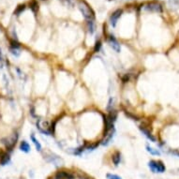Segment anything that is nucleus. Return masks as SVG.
I'll use <instances>...</instances> for the list:
<instances>
[{"label": "nucleus", "instance_id": "1", "mask_svg": "<svg viewBox=\"0 0 179 179\" xmlns=\"http://www.w3.org/2000/svg\"><path fill=\"white\" fill-rule=\"evenodd\" d=\"M79 9L81 11L83 16L88 21H92L95 18V14H94V11L91 9V8H89V6L84 2V1H81L79 3Z\"/></svg>", "mask_w": 179, "mask_h": 179}, {"label": "nucleus", "instance_id": "2", "mask_svg": "<svg viewBox=\"0 0 179 179\" xmlns=\"http://www.w3.org/2000/svg\"><path fill=\"white\" fill-rule=\"evenodd\" d=\"M148 167L150 168V170H151L153 173L162 174L166 170L164 164L161 161H150L148 162Z\"/></svg>", "mask_w": 179, "mask_h": 179}, {"label": "nucleus", "instance_id": "3", "mask_svg": "<svg viewBox=\"0 0 179 179\" xmlns=\"http://www.w3.org/2000/svg\"><path fill=\"white\" fill-rule=\"evenodd\" d=\"M17 139H18V134L14 133L11 137H8V138H4L2 140V143L6 145V147L9 150H12V148L14 147V145H16L17 142Z\"/></svg>", "mask_w": 179, "mask_h": 179}, {"label": "nucleus", "instance_id": "4", "mask_svg": "<svg viewBox=\"0 0 179 179\" xmlns=\"http://www.w3.org/2000/svg\"><path fill=\"white\" fill-rule=\"evenodd\" d=\"M37 128L39 129V130L41 133H43L45 135H51L50 126L48 124V122H44L42 120H39L37 122Z\"/></svg>", "mask_w": 179, "mask_h": 179}, {"label": "nucleus", "instance_id": "5", "mask_svg": "<svg viewBox=\"0 0 179 179\" xmlns=\"http://www.w3.org/2000/svg\"><path fill=\"white\" fill-rule=\"evenodd\" d=\"M145 9L147 11H152V12H161L162 6L157 2H151L145 6Z\"/></svg>", "mask_w": 179, "mask_h": 179}, {"label": "nucleus", "instance_id": "6", "mask_svg": "<svg viewBox=\"0 0 179 179\" xmlns=\"http://www.w3.org/2000/svg\"><path fill=\"white\" fill-rule=\"evenodd\" d=\"M107 41L109 42L110 46L112 47V49H114L116 53H120L121 51V47H120V44L118 43V41H116V39L112 35H109L107 37Z\"/></svg>", "mask_w": 179, "mask_h": 179}, {"label": "nucleus", "instance_id": "7", "mask_svg": "<svg viewBox=\"0 0 179 179\" xmlns=\"http://www.w3.org/2000/svg\"><path fill=\"white\" fill-rule=\"evenodd\" d=\"M139 129H140L141 131H142V133H143L148 140H150L151 142H156V138L153 136V134H152V132H151V130H150L147 127H145V125H142V126L139 127Z\"/></svg>", "mask_w": 179, "mask_h": 179}, {"label": "nucleus", "instance_id": "8", "mask_svg": "<svg viewBox=\"0 0 179 179\" xmlns=\"http://www.w3.org/2000/svg\"><path fill=\"white\" fill-rule=\"evenodd\" d=\"M122 13H123V9H116V11L111 15L110 22H111V24L112 26H116V22H117L118 19L121 17Z\"/></svg>", "mask_w": 179, "mask_h": 179}, {"label": "nucleus", "instance_id": "9", "mask_svg": "<svg viewBox=\"0 0 179 179\" xmlns=\"http://www.w3.org/2000/svg\"><path fill=\"white\" fill-rule=\"evenodd\" d=\"M55 177L58 179H74V175L70 173V172H66V171H59L56 173Z\"/></svg>", "mask_w": 179, "mask_h": 179}, {"label": "nucleus", "instance_id": "10", "mask_svg": "<svg viewBox=\"0 0 179 179\" xmlns=\"http://www.w3.org/2000/svg\"><path fill=\"white\" fill-rule=\"evenodd\" d=\"M9 161H11V157H9L8 153L3 152L0 154V165L5 166V165L8 164Z\"/></svg>", "mask_w": 179, "mask_h": 179}, {"label": "nucleus", "instance_id": "11", "mask_svg": "<svg viewBox=\"0 0 179 179\" xmlns=\"http://www.w3.org/2000/svg\"><path fill=\"white\" fill-rule=\"evenodd\" d=\"M20 149L21 151L24 152V153H28L30 151V145L29 144H28L26 141H23V142H21V145H20Z\"/></svg>", "mask_w": 179, "mask_h": 179}, {"label": "nucleus", "instance_id": "12", "mask_svg": "<svg viewBox=\"0 0 179 179\" xmlns=\"http://www.w3.org/2000/svg\"><path fill=\"white\" fill-rule=\"evenodd\" d=\"M112 137H114V132H112V131H111L110 133H108L107 135H105V138L101 141L100 144H101L102 145H107L111 142V140L112 139Z\"/></svg>", "mask_w": 179, "mask_h": 179}, {"label": "nucleus", "instance_id": "13", "mask_svg": "<svg viewBox=\"0 0 179 179\" xmlns=\"http://www.w3.org/2000/svg\"><path fill=\"white\" fill-rule=\"evenodd\" d=\"M112 162L115 163V165H118L121 161V154L119 152L114 153V155L112 157Z\"/></svg>", "mask_w": 179, "mask_h": 179}, {"label": "nucleus", "instance_id": "14", "mask_svg": "<svg viewBox=\"0 0 179 179\" xmlns=\"http://www.w3.org/2000/svg\"><path fill=\"white\" fill-rule=\"evenodd\" d=\"M30 139H31V141L33 142V144L35 145L36 149L37 150V151H41V144H40L39 141H37V140L36 139V137H35V135H34V134H31Z\"/></svg>", "mask_w": 179, "mask_h": 179}, {"label": "nucleus", "instance_id": "15", "mask_svg": "<svg viewBox=\"0 0 179 179\" xmlns=\"http://www.w3.org/2000/svg\"><path fill=\"white\" fill-rule=\"evenodd\" d=\"M29 7L31 8V11L35 13L39 11V4H37V2L36 1V0H32V1L29 3Z\"/></svg>", "mask_w": 179, "mask_h": 179}, {"label": "nucleus", "instance_id": "16", "mask_svg": "<svg viewBox=\"0 0 179 179\" xmlns=\"http://www.w3.org/2000/svg\"><path fill=\"white\" fill-rule=\"evenodd\" d=\"M146 150L153 156H159V155H161V152H159L158 149H155V148L149 146V145H146Z\"/></svg>", "mask_w": 179, "mask_h": 179}, {"label": "nucleus", "instance_id": "17", "mask_svg": "<svg viewBox=\"0 0 179 179\" xmlns=\"http://www.w3.org/2000/svg\"><path fill=\"white\" fill-rule=\"evenodd\" d=\"M107 116L110 118L111 121L115 122L116 120V117H117V112L115 111V110H111L110 112H109V115H107Z\"/></svg>", "mask_w": 179, "mask_h": 179}, {"label": "nucleus", "instance_id": "18", "mask_svg": "<svg viewBox=\"0 0 179 179\" xmlns=\"http://www.w3.org/2000/svg\"><path fill=\"white\" fill-rule=\"evenodd\" d=\"M87 28H88V32L90 34H93L94 32H95V23H94V21H88L87 23Z\"/></svg>", "mask_w": 179, "mask_h": 179}, {"label": "nucleus", "instance_id": "19", "mask_svg": "<svg viewBox=\"0 0 179 179\" xmlns=\"http://www.w3.org/2000/svg\"><path fill=\"white\" fill-rule=\"evenodd\" d=\"M25 9V5L24 4H23V5H19L18 7H17V8L15 9V11H14V14L15 15H20L24 11Z\"/></svg>", "mask_w": 179, "mask_h": 179}, {"label": "nucleus", "instance_id": "20", "mask_svg": "<svg viewBox=\"0 0 179 179\" xmlns=\"http://www.w3.org/2000/svg\"><path fill=\"white\" fill-rule=\"evenodd\" d=\"M21 44L19 43L17 41H11V49H15V50H20Z\"/></svg>", "mask_w": 179, "mask_h": 179}, {"label": "nucleus", "instance_id": "21", "mask_svg": "<svg viewBox=\"0 0 179 179\" xmlns=\"http://www.w3.org/2000/svg\"><path fill=\"white\" fill-rule=\"evenodd\" d=\"M100 48H101V41L99 40V41H97L96 43H95V47H94V51H95L96 53H98V52H99Z\"/></svg>", "mask_w": 179, "mask_h": 179}, {"label": "nucleus", "instance_id": "22", "mask_svg": "<svg viewBox=\"0 0 179 179\" xmlns=\"http://www.w3.org/2000/svg\"><path fill=\"white\" fill-rule=\"evenodd\" d=\"M114 101H115L114 99H112V98H110L109 102H108V106H107V110H108V111L112 110V106H114Z\"/></svg>", "mask_w": 179, "mask_h": 179}, {"label": "nucleus", "instance_id": "23", "mask_svg": "<svg viewBox=\"0 0 179 179\" xmlns=\"http://www.w3.org/2000/svg\"><path fill=\"white\" fill-rule=\"evenodd\" d=\"M125 114H126V116H127L128 117L131 118L132 120H139V117H138V116H134L133 114H131V112H125Z\"/></svg>", "mask_w": 179, "mask_h": 179}, {"label": "nucleus", "instance_id": "24", "mask_svg": "<svg viewBox=\"0 0 179 179\" xmlns=\"http://www.w3.org/2000/svg\"><path fill=\"white\" fill-rule=\"evenodd\" d=\"M122 81H123V83H127L130 80V74H125L122 76Z\"/></svg>", "mask_w": 179, "mask_h": 179}, {"label": "nucleus", "instance_id": "25", "mask_svg": "<svg viewBox=\"0 0 179 179\" xmlns=\"http://www.w3.org/2000/svg\"><path fill=\"white\" fill-rule=\"evenodd\" d=\"M83 149H84V146H81V147L77 148V149L74 151V154H75V155H80V154L83 151Z\"/></svg>", "mask_w": 179, "mask_h": 179}, {"label": "nucleus", "instance_id": "26", "mask_svg": "<svg viewBox=\"0 0 179 179\" xmlns=\"http://www.w3.org/2000/svg\"><path fill=\"white\" fill-rule=\"evenodd\" d=\"M107 178L108 179H122L121 177H119L118 175H116V174H107Z\"/></svg>", "mask_w": 179, "mask_h": 179}, {"label": "nucleus", "instance_id": "27", "mask_svg": "<svg viewBox=\"0 0 179 179\" xmlns=\"http://www.w3.org/2000/svg\"><path fill=\"white\" fill-rule=\"evenodd\" d=\"M11 53L15 55V56H19L20 55V52H19V50H15V49H11Z\"/></svg>", "mask_w": 179, "mask_h": 179}, {"label": "nucleus", "instance_id": "28", "mask_svg": "<svg viewBox=\"0 0 179 179\" xmlns=\"http://www.w3.org/2000/svg\"><path fill=\"white\" fill-rule=\"evenodd\" d=\"M172 154H174V155L179 157V151H177V150H175V151H172Z\"/></svg>", "mask_w": 179, "mask_h": 179}, {"label": "nucleus", "instance_id": "29", "mask_svg": "<svg viewBox=\"0 0 179 179\" xmlns=\"http://www.w3.org/2000/svg\"><path fill=\"white\" fill-rule=\"evenodd\" d=\"M67 1H68V4H71V1L70 2V1H69V0H67Z\"/></svg>", "mask_w": 179, "mask_h": 179}, {"label": "nucleus", "instance_id": "30", "mask_svg": "<svg viewBox=\"0 0 179 179\" xmlns=\"http://www.w3.org/2000/svg\"><path fill=\"white\" fill-rule=\"evenodd\" d=\"M54 179H58V178H56V177H55V178H54Z\"/></svg>", "mask_w": 179, "mask_h": 179}]
</instances>
